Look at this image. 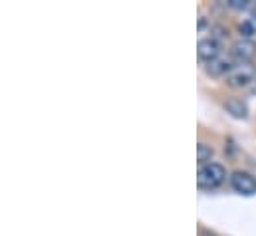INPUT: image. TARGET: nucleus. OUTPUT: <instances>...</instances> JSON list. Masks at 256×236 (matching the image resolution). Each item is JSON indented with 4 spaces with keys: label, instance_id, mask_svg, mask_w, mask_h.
Returning a JSON list of instances; mask_svg holds the SVG:
<instances>
[{
    "label": "nucleus",
    "instance_id": "f257e3e1",
    "mask_svg": "<svg viewBox=\"0 0 256 236\" xmlns=\"http://www.w3.org/2000/svg\"><path fill=\"white\" fill-rule=\"evenodd\" d=\"M226 178V171L220 163H206V165H200L198 167V173H196V184L198 188H216L218 184H222V180Z\"/></svg>",
    "mask_w": 256,
    "mask_h": 236
},
{
    "label": "nucleus",
    "instance_id": "f03ea898",
    "mask_svg": "<svg viewBox=\"0 0 256 236\" xmlns=\"http://www.w3.org/2000/svg\"><path fill=\"white\" fill-rule=\"evenodd\" d=\"M256 68L250 64H234V68L230 70V74L226 76V84L230 88H246L250 82H254Z\"/></svg>",
    "mask_w": 256,
    "mask_h": 236
},
{
    "label": "nucleus",
    "instance_id": "7ed1b4c3",
    "mask_svg": "<svg viewBox=\"0 0 256 236\" xmlns=\"http://www.w3.org/2000/svg\"><path fill=\"white\" fill-rule=\"evenodd\" d=\"M256 56V44L252 40L240 38L230 46V58L236 60V64H250Z\"/></svg>",
    "mask_w": 256,
    "mask_h": 236
},
{
    "label": "nucleus",
    "instance_id": "20e7f679",
    "mask_svg": "<svg viewBox=\"0 0 256 236\" xmlns=\"http://www.w3.org/2000/svg\"><path fill=\"white\" fill-rule=\"evenodd\" d=\"M230 186L240 194H256V177L246 171H234L230 175Z\"/></svg>",
    "mask_w": 256,
    "mask_h": 236
},
{
    "label": "nucleus",
    "instance_id": "39448f33",
    "mask_svg": "<svg viewBox=\"0 0 256 236\" xmlns=\"http://www.w3.org/2000/svg\"><path fill=\"white\" fill-rule=\"evenodd\" d=\"M220 42H218V38H214V36H208V38H202V40H198V46H196V54H198V58L204 60V62H210V60L218 58L220 56Z\"/></svg>",
    "mask_w": 256,
    "mask_h": 236
},
{
    "label": "nucleus",
    "instance_id": "423d86ee",
    "mask_svg": "<svg viewBox=\"0 0 256 236\" xmlns=\"http://www.w3.org/2000/svg\"><path fill=\"white\" fill-rule=\"evenodd\" d=\"M232 68H234L232 60L224 58L222 54H220L218 58L206 62V66H204V70H206V74H208L210 78H226V76L230 74V70H232Z\"/></svg>",
    "mask_w": 256,
    "mask_h": 236
},
{
    "label": "nucleus",
    "instance_id": "0eeeda50",
    "mask_svg": "<svg viewBox=\"0 0 256 236\" xmlns=\"http://www.w3.org/2000/svg\"><path fill=\"white\" fill-rule=\"evenodd\" d=\"M224 108H226V112H228L232 118H236V119H246V116H248V108H246V104H244L242 100L232 98V100H228V102L224 104Z\"/></svg>",
    "mask_w": 256,
    "mask_h": 236
},
{
    "label": "nucleus",
    "instance_id": "6e6552de",
    "mask_svg": "<svg viewBox=\"0 0 256 236\" xmlns=\"http://www.w3.org/2000/svg\"><path fill=\"white\" fill-rule=\"evenodd\" d=\"M196 159H198L200 165L210 163V159H212V147L206 145V143H198L196 145Z\"/></svg>",
    "mask_w": 256,
    "mask_h": 236
},
{
    "label": "nucleus",
    "instance_id": "1a4fd4ad",
    "mask_svg": "<svg viewBox=\"0 0 256 236\" xmlns=\"http://www.w3.org/2000/svg\"><path fill=\"white\" fill-rule=\"evenodd\" d=\"M238 30H240L242 38H246V40H250V38L256 34V26H254V22H252V20H244V22L238 26Z\"/></svg>",
    "mask_w": 256,
    "mask_h": 236
},
{
    "label": "nucleus",
    "instance_id": "9d476101",
    "mask_svg": "<svg viewBox=\"0 0 256 236\" xmlns=\"http://www.w3.org/2000/svg\"><path fill=\"white\" fill-rule=\"evenodd\" d=\"M230 8H234V10H244L248 4H246V0H228L226 2Z\"/></svg>",
    "mask_w": 256,
    "mask_h": 236
}]
</instances>
